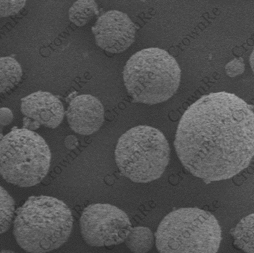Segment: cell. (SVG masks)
I'll list each match as a JSON object with an SVG mask.
<instances>
[{
  "mask_svg": "<svg viewBox=\"0 0 254 253\" xmlns=\"http://www.w3.org/2000/svg\"><path fill=\"white\" fill-rule=\"evenodd\" d=\"M254 107L226 92L204 95L190 105L178 125L176 152L185 169L206 182L226 180L254 156Z\"/></svg>",
  "mask_w": 254,
  "mask_h": 253,
  "instance_id": "6da1fadb",
  "label": "cell"
},
{
  "mask_svg": "<svg viewBox=\"0 0 254 253\" xmlns=\"http://www.w3.org/2000/svg\"><path fill=\"white\" fill-rule=\"evenodd\" d=\"M69 207L48 196L29 197L16 211L13 235L17 244L31 253H46L68 240L73 227Z\"/></svg>",
  "mask_w": 254,
  "mask_h": 253,
  "instance_id": "7a4b0ae2",
  "label": "cell"
},
{
  "mask_svg": "<svg viewBox=\"0 0 254 253\" xmlns=\"http://www.w3.org/2000/svg\"><path fill=\"white\" fill-rule=\"evenodd\" d=\"M181 77L177 60L158 48L133 54L123 71L125 87L133 102L150 105L171 99L179 88Z\"/></svg>",
  "mask_w": 254,
  "mask_h": 253,
  "instance_id": "3957f363",
  "label": "cell"
},
{
  "mask_svg": "<svg viewBox=\"0 0 254 253\" xmlns=\"http://www.w3.org/2000/svg\"><path fill=\"white\" fill-rule=\"evenodd\" d=\"M160 253H217L221 230L214 215L196 207L171 212L155 234Z\"/></svg>",
  "mask_w": 254,
  "mask_h": 253,
  "instance_id": "277c9868",
  "label": "cell"
},
{
  "mask_svg": "<svg viewBox=\"0 0 254 253\" xmlns=\"http://www.w3.org/2000/svg\"><path fill=\"white\" fill-rule=\"evenodd\" d=\"M116 163L121 173L136 183L159 179L170 161V149L162 132L152 127L132 128L118 140Z\"/></svg>",
  "mask_w": 254,
  "mask_h": 253,
  "instance_id": "5b68a950",
  "label": "cell"
},
{
  "mask_svg": "<svg viewBox=\"0 0 254 253\" xmlns=\"http://www.w3.org/2000/svg\"><path fill=\"white\" fill-rule=\"evenodd\" d=\"M51 159L49 145L32 130L16 128L0 140V175L9 184L22 188L39 184Z\"/></svg>",
  "mask_w": 254,
  "mask_h": 253,
  "instance_id": "8992f818",
  "label": "cell"
},
{
  "mask_svg": "<svg viewBox=\"0 0 254 253\" xmlns=\"http://www.w3.org/2000/svg\"><path fill=\"white\" fill-rule=\"evenodd\" d=\"M79 225L83 239L94 247L122 244L132 229L127 213L113 205L102 203L85 207Z\"/></svg>",
  "mask_w": 254,
  "mask_h": 253,
  "instance_id": "52a82bcc",
  "label": "cell"
},
{
  "mask_svg": "<svg viewBox=\"0 0 254 253\" xmlns=\"http://www.w3.org/2000/svg\"><path fill=\"white\" fill-rule=\"evenodd\" d=\"M92 31L98 46L110 53H121L134 43L136 27L127 14L112 10L99 17Z\"/></svg>",
  "mask_w": 254,
  "mask_h": 253,
  "instance_id": "ba28073f",
  "label": "cell"
},
{
  "mask_svg": "<svg viewBox=\"0 0 254 253\" xmlns=\"http://www.w3.org/2000/svg\"><path fill=\"white\" fill-rule=\"evenodd\" d=\"M21 109L25 116L24 129H37L40 125L55 129L64 116V104L55 95L38 91L21 100Z\"/></svg>",
  "mask_w": 254,
  "mask_h": 253,
  "instance_id": "9c48e42d",
  "label": "cell"
},
{
  "mask_svg": "<svg viewBox=\"0 0 254 253\" xmlns=\"http://www.w3.org/2000/svg\"><path fill=\"white\" fill-rule=\"evenodd\" d=\"M66 116L73 131L90 135L97 132L104 124V107L100 100L91 95H79L70 102Z\"/></svg>",
  "mask_w": 254,
  "mask_h": 253,
  "instance_id": "30bf717a",
  "label": "cell"
},
{
  "mask_svg": "<svg viewBox=\"0 0 254 253\" xmlns=\"http://www.w3.org/2000/svg\"><path fill=\"white\" fill-rule=\"evenodd\" d=\"M22 69L14 57H0V94L8 92L21 82Z\"/></svg>",
  "mask_w": 254,
  "mask_h": 253,
  "instance_id": "8fae6325",
  "label": "cell"
},
{
  "mask_svg": "<svg viewBox=\"0 0 254 253\" xmlns=\"http://www.w3.org/2000/svg\"><path fill=\"white\" fill-rule=\"evenodd\" d=\"M230 233L236 248L247 253H254V214L241 220Z\"/></svg>",
  "mask_w": 254,
  "mask_h": 253,
  "instance_id": "7c38bea8",
  "label": "cell"
},
{
  "mask_svg": "<svg viewBox=\"0 0 254 253\" xmlns=\"http://www.w3.org/2000/svg\"><path fill=\"white\" fill-rule=\"evenodd\" d=\"M126 245L134 253H146L150 251L154 244V235L149 228H132L125 240Z\"/></svg>",
  "mask_w": 254,
  "mask_h": 253,
  "instance_id": "4fadbf2b",
  "label": "cell"
},
{
  "mask_svg": "<svg viewBox=\"0 0 254 253\" xmlns=\"http://www.w3.org/2000/svg\"><path fill=\"white\" fill-rule=\"evenodd\" d=\"M99 13L96 2L93 0H79L75 1L69 9V17L70 21L75 26L82 27Z\"/></svg>",
  "mask_w": 254,
  "mask_h": 253,
  "instance_id": "5bb4252c",
  "label": "cell"
},
{
  "mask_svg": "<svg viewBox=\"0 0 254 253\" xmlns=\"http://www.w3.org/2000/svg\"><path fill=\"white\" fill-rule=\"evenodd\" d=\"M15 213V202L6 190L0 186V235L9 230Z\"/></svg>",
  "mask_w": 254,
  "mask_h": 253,
  "instance_id": "9a60e30c",
  "label": "cell"
},
{
  "mask_svg": "<svg viewBox=\"0 0 254 253\" xmlns=\"http://www.w3.org/2000/svg\"><path fill=\"white\" fill-rule=\"evenodd\" d=\"M26 1L21 0H0V17L14 16L24 8Z\"/></svg>",
  "mask_w": 254,
  "mask_h": 253,
  "instance_id": "2e32d148",
  "label": "cell"
},
{
  "mask_svg": "<svg viewBox=\"0 0 254 253\" xmlns=\"http://www.w3.org/2000/svg\"><path fill=\"white\" fill-rule=\"evenodd\" d=\"M226 74L230 77H235L245 71V64L243 57L235 58L229 62L225 66Z\"/></svg>",
  "mask_w": 254,
  "mask_h": 253,
  "instance_id": "e0dca14e",
  "label": "cell"
},
{
  "mask_svg": "<svg viewBox=\"0 0 254 253\" xmlns=\"http://www.w3.org/2000/svg\"><path fill=\"white\" fill-rule=\"evenodd\" d=\"M13 120V114L11 109L7 107L0 108V126L3 127L8 126Z\"/></svg>",
  "mask_w": 254,
  "mask_h": 253,
  "instance_id": "ac0fdd59",
  "label": "cell"
},
{
  "mask_svg": "<svg viewBox=\"0 0 254 253\" xmlns=\"http://www.w3.org/2000/svg\"><path fill=\"white\" fill-rule=\"evenodd\" d=\"M79 142L74 135H68L64 140V145L68 150H74L78 146Z\"/></svg>",
  "mask_w": 254,
  "mask_h": 253,
  "instance_id": "d6986e66",
  "label": "cell"
},
{
  "mask_svg": "<svg viewBox=\"0 0 254 253\" xmlns=\"http://www.w3.org/2000/svg\"><path fill=\"white\" fill-rule=\"evenodd\" d=\"M250 61L251 66V67H252V69L253 70V71H254V52L251 55Z\"/></svg>",
  "mask_w": 254,
  "mask_h": 253,
  "instance_id": "ffe728a7",
  "label": "cell"
},
{
  "mask_svg": "<svg viewBox=\"0 0 254 253\" xmlns=\"http://www.w3.org/2000/svg\"><path fill=\"white\" fill-rule=\"evenodd\" d=\"M0 253H17L14 252L13 251H11V250H2V251L1 252H0Z\"/></svg>",
  "mask_w": 254,
  "mask_h": 253,
  "instance_id": "44dd1931",
  "label": "cell"
},
{
  "mask_svg": "<svg viewBox=\"0 0 254 253\" xmlns=\"http://www.w3.org/2000/svg\"><path fill=\"white\" fill-rule=\"evenodd\" d=\"M2 127L0 126V134H2Z\"/></svg>",
  "mask_w": 254,
  "mask_h": 253,
  "instance_id": "7402d4cb",
  "label": "cell"
}]
</instances>
